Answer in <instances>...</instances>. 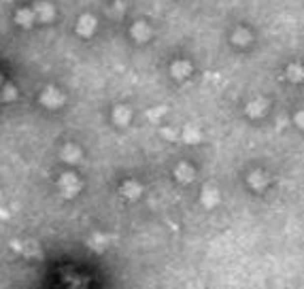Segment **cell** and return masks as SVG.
Returning <instances> with one entry per match:
<instances>
[{
    "label": "cell",
    "instance_id": "obj_1",
    "mask_svg": "<svg viewBox=\"0 0 304 289\" xmlns=\"http://www.w3.org/2000/svg\"><path fill=\"white\" fill-rule=\"evenodd\" d=\"M34 17L41 19V22H51V19L55 17V9L49 2H41L36 6V11H34Z\"/></svg>",
    "mask_w": 304,
    "mask_h": 289
},
{
    "label": "cell",
    "instance_id": "obj_2",
    "mask_svg": "<svg viewBox=\"0 0 304 289\" xmlns=\"http://www.w3.org/2000/svg\"><path fill=\"white\" fill-rule=\"evenodd\" d=\"M94 28H96V19L89 17V15H83L79 19V26H77V32L83 34V36H89L94 32Z\"/></svg>",
    "mask_w": 304,
    "mask_h": 289
},
{
    "label": "cell",
    "instance_id": "obj_3",
    "mask_svg": "<svg viewBox=\"0 0 304 289\" xmlns=\"http://www.w3.org/2000/svg\"><path fill=\"white\" fill-rule=\"evenodd\" d=\"M34 19H36V17H34V11H30V9H22V11L17 13V22L24 24L26 28H28V26L34 22Z\"/></svg>",
    "mask_w": 304,
    "mask_h": 289
},
{
    "label": "cell",
    "instance_id": "obj_4",
    "mask_svg": "<svg viewBox=\"0 0 304 289\" xmlns=\"http://www.w3.org/2000/svg\"><path fill=\"white\" fill-rule=\"evenodd\" d=\"M134 36H137V38H147V36H149L147 26L145 24H137V26H134Z\"/></svg>",
    "mask_w": 304,
    "mask_h": 289
}]
</instances>
